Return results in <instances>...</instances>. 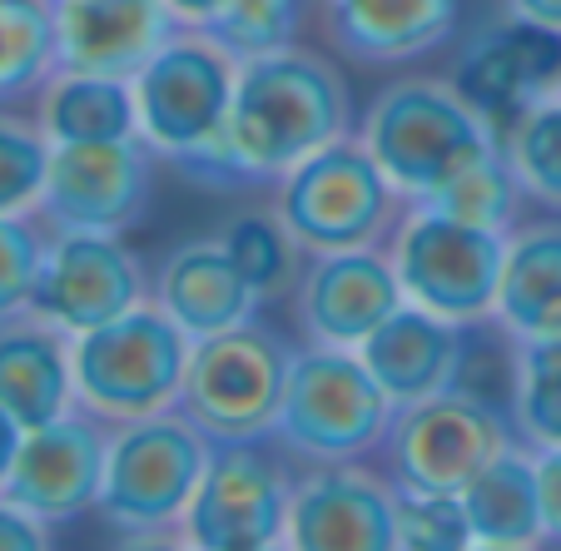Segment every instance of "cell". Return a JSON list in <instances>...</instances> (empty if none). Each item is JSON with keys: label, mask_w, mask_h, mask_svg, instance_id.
I'll list each match as a JSON object with an SVG mask.
<instances>
[{"label": "cell", "mask_w": 561, "mask_h": 551, "mask_svg": "<svg viewBox=\"0 0 561 551\" xmlns=\"http://www.w3.org/2000/svg\"><path fill=\"white\" fill-rule=\"evenodd\" d=\"M408 303L388 249H339V254H308L304 278L294 288V313L308 343L358 348L373 329Z\"/></svg>", "instance_id": "9a60e30c"}, {"label": "cell", "mask_w": 561, "mask_h": 551, "mask_svg": "<svg viewBox=\"0 0 561 551\" xmlns=\"http://www.w3.org/2000/svg\"><path fill=\"white\" fill-rule=\"evenodd\" d=\"M154 149L139 135L90 139V145H55L50 180L41 214L50 229H110L125 233L145 219L154 190Z\"/></svg>", "instance_id": "4fadbf2b"}, {"label": "cell", "mask_w": 561, "mask_h": 551, "mask_svg": "<svg viewBox=\"0 0 561 551\" xmlns=\"http://www.w3.org/2000/svg\"><path fill=\"white\" fill-rule=\"evenodd\" d=\"M164 5L174 11V21H180V25H194V31H209V25L219 21L224 11H229L233 0H164Z\"/></svg>", "instance_id": "74e56055"}, {"label": "cell", "mask_w": 561, "mask_h": 551, "mask_svg": "<svg viewBox=\"0 0 561 551\" xmlns=\"http://www.w3.org/2000/svg\"><path fill=\"white\" fill-rule=\"evenodd\" d=\"M129 85H135L139 139L180 170L219 145L239 85V55L209 31L180 25Z\"/></svg>", "instance_id": "52a82bcc"}, {"label": "cell", "mask_w": 561, "mask_h": 551, "mask_svg": "<svg viewBox=\"0 0 561 551\" xmlns=\"http://www.w3.org/2000/svg\"><path fill=\"white\" fill-rule=\"evenodd\" d=\"M298 15H304L298 0H233L229 11L209 25V35L219 45H229L239 60H254V55L294 45Z\"/></svg>", "instance_id": "1f68e13d"}, {"label": "cell", "mask_w": 561, "mask_h": 551, "mask_svg": "<svg viewBox=\"0 0 561 551\" xmlns=\"http://www.w3.org/2000/svg\"><path fill=\"white\" fill-rule=\"evenodd\" d=\"M41 129L50 145H90V139H125L139 135L135 85L115 74H80L55 70L41 85Z\"/></svg>", "instance_id": "d4e9b609"}, {"label": "cell", "mask_w": 561, "mask_h": 551, "mask_svg": "<svg viewBox=\"0 0 561 551\" xmlns=\"http://www.w3.org/2000/svg\"><path fill=\"white\" fill-rule=\"evenodd\" d=\"M423 204H437V209L453 214V219L512 233L517 229V209H522V184H517V174H512L507 154L492 149V154H482L477 164H467L453 184H443V190Z\"/></svg>", "instance_id": "f1b7e54d"}, {"label": "cell", "mask_w": 561, "mask_h": 551, "mask_svg": "<svg viewBox=\"0 0 561 551\" xmlns=\"http://www.w3.org/2000/svg\"><path fill=\"white\" fill-rule=\"evenodd\" d=\"M512 443H522L512 413L453 382L423 403L398 407L388 437H382V452H388V472L398 487L462 492Z\"/></svg>", "instance_id": "30bf717a"}, {"label": "cell", "mask_w": 561, "mask_h": 551, "mask_svg": "<svg viewBox=\"0 0 561 551\" xmlns=\"http://www.w3.org/2000/svg\"><path fill=\"white\" fill-rule=\"evenodd\" d=\"M0 407L25 433L80 407L70 368V333H60L35 313L0 323Z\"/></svg>", "instance_id": "44dd1931"}, {"label": "cell", "mask_w": 561, "mask_h": 551, "mask_svg": "<svg viewBox=\"0 0 561 551\" xmlns=\"http://www.w3.org/2000/svg\"><path fill=\"white\" fill-rule=\"evenodd\" d=\"M50 547V521L25 512L15 497L0 492V551H45Z\"/></svg>", "instance_id": "e575fe53"}, {"label": "cell", "mask_w": 561, "mask_h": 551, "mask_svg": "<svg viewBox=\"0 0 561 551\" xmlns=\"http://www.w3.org/2000/svg\"><path fill=\"white\" fill-rule=\"evenodd\" d=\"M453 80L497 119V129H507L527 105L561 90V31L507 11L462 45Z\"/></svg>", "instance_id": "e0dca14e"}, {"label": "cell", "mask_w": 561, "mask_h": 551, "mask_svg": "<svg viewBox=\"0 0 561 551\" xmlns=\"http://www.w3.org/2000/svg\"><path fill=\"white\" fill-rule=\"evenodd\" d=\"M21 437H25V427L15 423L5 407H0V487H5V478H11L15 452H21Z\"/></svg>", "instance_id": "f35d334b"}, {"label": "cell", "mask_w": 561, "mask_h": 551, "mask_svg": "<svg viewBox=\"0 0 561 551\" xmlns=\"http://www.w3.org/2000/svg\"><path fill=\"white\" fill-rule=\"evenodd\" d=\"M45 239H50V233L35 229L31 214H25V219H0V323L31 319Z\"/></svg>", "instance_id": "d6a6232c"}, {"label": "cell", "mask_w": 561, "mask_h": 551, "mask_svg": "<svg viewBox=\"0 0 561 551\" xmlns=\"http://www.w3.org/2000/svg\"><path fill=\"white\" fill-rule=\"evenodd\" d=\"M472 547L482 551H531L547 541L541 521V487H537V452L527 443H512L492 457L462 492Z\"/></svg>", "instance_id": "603a6c76"}, {"label": "cell", "mask_w": 561, "mask_h": 551, "mask_svg": "<svg viewBox=\"0 0 561 551\" xmlns=\"http://www.w3.org/2000/svg\"><path fill=\"white\" fill-rule=\"evenodd\" d=\"M219 244L259 298H294L308 254L288 233V223L278 219V209H249L239 219H229L219 229Z\"/></svg>", "instance_id": "484cf974"}, {"label": "cell", "mask_w": 561, "mask_h": 551, "mask_svg": "<svg viewBox=\"0 0 561 551\" xmlns=\"http://www.w3.org/2000/svg\"><path fill=\"white\" fill-rule=\"evenodd\" d=\"M457 25V0H329V35L363 65H398L437 50Z\"/></svg>", "instance_id": "7402d4cb"}, {"label": "cell", "mask_w": 561, "mask_h": 551, "mask_svg": "<svg viewBox=\"0 0 561 551\" xmlns=\"http://www.w3.org/2000/svg\"><path fill=\"white\" fill-rule=\"evenodd\" d=\"M497 323L512 343L561 333V219L517 223L507 233Z\"/></svg>", "instance_id": "cb8c5ba5"}, {"label": "cell", "mask_w": 561, "mask_h": 551, "mask_svg": "<svg viewBox=\"0 0 561 551\" xmlns=\"http://www.w3.org/2000/svg\"><path fill=\"white\" fill-rule=\"evenodd\" d=\"M154 303L199 343V338H209V333L233 329V323H249L264 298L233 268V259L224 254L219 239H190V244H180L164 259V268H159Z\"/></svg>", "instance_id": "ffe728a7"}, {"label": "cell", "mask_w": 561, "mask_h": 551, "mask_svg": "<svg viewBox=\"0 0 561 551\" xmlns=\"http://www.w3.org/2000/svg\"><path fill=\"white\" fill-rule=\"evenodd\" d=\"M274 209L304 254H339L392 239L408 199L368 154V145L358 135H343L278 180Z\"/></svg>", "instance_id": "8992f818"}, {"label": "cell", "mask_w": 561, "mask_h": 551, "mask_svg": "<svg viewBox=\"0 0 561 551\" xmlns=\"http://www.w3.org/2000/svg\"><path fill=\"white\" fill-rule=\"evenodd\" d=\"M392 417H398V403L373 378L358 348L308 343L304 353H294V368H288L274 443L308 467L358 462L373 447H382Z\"/></svg>", "instance_id": "3957f363"}, {"label": "cell", "mask_w": 561, "mask_h": 551, "mask_svg": "<svg viewBox=\"0 0 561 551\" xmlns=\"http://www.w3.org/2000/svg\"><path fill=\"white\" fill-rule=\"evenodd\" d=\"M512 427L531 452L561 447V372L512 368Z\"/></svg>", "instance_id": "836d02e7"}, {"label": "cell", "mask_w": 561, "mask_h": 551, "mask_svg": "<svg viewBox=\"0 0 561 551\" xmlns=\"http://www.w3.org/2000/svg\"><path fill=\"white\" fill-rule=\"evenodd\" d=\"M294 353L264 323H233L190 348L180 382V413L209 443H264L278 427Z\"/></svg>", "instance_id": "ba28073f"}, {"label": "cell", "mask_w": 561, "mask_h": 551, "mask_svg": "<svg viewBox=\"0 0 561 551\" xmlns=\"http://www.w3.org/2000/svg\"><path fill=\"white\" fill-rule=\"evenodd\" d=\"M557 100H561V90H557Z\"/></svg>", "instance_id": "60d3db41"}, {"label": "cell", "mask_w": 561, "mask_h": 551, "mask_svg": "<svg viewBox=\"0 0 561 551\" xmlns=\"http://www.w3.org/2000/svg\"><path fill=\"white\" fill-rule=\"evenodd\" d=\"M60 70L135 80L180 31L164 0H55Z\"/></svg>", "instance_id": "ac0fdd59"}, {"label": "cell", "mask_w": 561, "mask_h": 551, "mask_svg": "<svg viewBox=\"0 0 561 551\" xmlns=\"http://www.w3.org/2000/svg\"><path fill=\"white\" fill-rule=\"evenodd\" d=\"M502 154H507L527 199L561 209V100L557 95L527 105L502 129Z\"/></svg>", "instance_id": "83f0119b"}, {"label": "cell", "mask_w": 561, "mask_h": 551, "mask_svg": "<svg viewBox=\"0 0 561 551\" xmlns=\"http://www.w3.org/2000/svg\"><path fill=\"white\" fill-rule=\"evenodd\" d=\"M537 487H541V521H547V541L561 547V447L537 452Z\"/></svg>", "instance_id": "d590c367"}, {"label": "cell", "mask_w": 561, "mask_h": 551, "mask_svg": "<svg viewBox=\"0 0 561 551\" xmlns=\"http://www.w3.org/2000/svg\"><path fill=\"white\" fill-rule=\"evenodd\" d=\"M398 547L403 551H467L472 527L457 492L398 487Z\"/></svg>", "instance_id": "4dcf8cb0"}, {"label": "cell", "mask_w": 561, "mask_h": 551, "mask_svg": "<svg viewBox=\"0 0 561 551\" xmlns=\"http://www.w3.org/2000/svg\"><path fill=\"white\" fill-rule=\"evenodd\" d=\"M209 452L214 443L180 407L115 423L95 512L125 537H180Z\"/></svg>", "instance_id": "277c9868"}, {"label": "cell", "mask_w": 561, "mask_h": 551, "mask_svg": "<svg viewBox=\"0 0 561 551\" xmlns=\"http://www.w3.org/2000/svg\"><path fill=\"white\" fill-rule=\"evenodd\" d=\"M502 254H507V233L453 219L437 204H408L388 244L408 303L457 329L497 319Z\"/></svg>", "instance_id": "9c48e42d"}, {"label": "cell", "mask_w": 561, "mask_h": 551, "mask_svg": "<svg viewBox=\"0 0 561 551\" xmlns=\"http://www.w3.org/2000/svg\"><path fill=\"white\" fill-rule=\"evenodd\" d=\"M507 11L522 15V21H537V25L561 31V0H507Z\"/></svg>", "instance_id": "ab89813d"}, {"label": "cell", "mask_w": 561, "mask_h": 551, "mask_svg": "<svg viewBox=\"0 0 561 551\" xmlns=\"http://www.w3.org/2000/svg\"><path fill=\"white\" fill-rule=\"evenodd\" d=\"M105 447L110 433L100 427V417L75 407V413L55 417L45 427H31L21 437V452H15V467L0 492L15 497L25 512H35L41 521H50V527L85 517L100 502Z\"/></svg>", "instance_id": "2e32d148"}, {"label": "cell", "mask_w": 561, "mask_h": 551, "mask_svg": "<svg viewBox=\"0 0 561 551\" xmlns=\"http://www.w3.org/2000/svg\"><path fill=\"white\" fill-rule=\"evenodd\" d=\"M358 353L398 407L423 403L433 392L453 388L457 372H462V358H467L462 329L417 303H403L382 329H373L368 338L358 343Z\"/></svg>", "instance_id": "d6986e66"}, {"label": "cell", "mask_w": 561, "mask_h": 551, "mask_svg": "<svg viewBox=\"0 0 561 551\" xmlns=\"http://www.w3.org/2000/svg\"><path fill=\"white\" fill-rule=\"evenodd\" d=\"M294 478L259 443H214L180 541L194 551H274L284 547Z\"/></svg>", "instance_id": "8fae6325"}, {"label": "cell", "mask_w": 561, "mask_h": 551, "mask_svg": "<svg viewBox=\"0 0 561 551\" xmlns=\"http://www.w3.org/2000/svg\"><path fill=\"white\" fill-rule=\"evenodd\" d=\"M358 139L408 204L433 199L467 164L502 149L497 119L472 95H462L457 80H427V74L378 90Z\"/></svg>", "instance_id": "7a4b0ae2"}, {"label": "cell", "mask_w": 561, "mask_h": 551, "mask_svg": "<svg viewBox=\"0 0 561 551\" xmlns=\"http://www.w3.org/2000/svg\"><path fill=\"white\" fill-rule=\"evenodd\" d=\"M50 135L41 119H21L0 110V219L41 214L45 180H50Z\"/></svg>", "instance_id": "f546056e"}, {"label": "cell", "mask_w": 561, "mask_h": 551, "mask_svg": "<svg viewBox=\"0 0 561 551\" xmlns=\"http://www.w3.org/2000/svg\"><path fill=\"white\" fill-rule=\"evenodd\" d=\"M512 368L561 372V333H551V338H527V343H512Z\"/></svg>", "instance_id": "8d00e7d4"}, {"label": "cell", "mask_w": 561, "mask_h": 551, "mask_svg": "<svg viewBox=\"0 0 561 551\" xmlns=\"http://www.w3.org/2000/svg\"><path fill=\"white\" fill-rule=\"evenodd\" d=\"M60 70L55 0H0V100L41 90Z\"/></svg>", "instance_id": "4316f807"}, {"label": "cell", "mask_w": 561, "mask_h": 551, "mask_svg": "<svg viewBox=\"0 0 561 551\" xmlns=\"http://www.w3.org/2000/svg\"><path fill=\"white\" fill-rule=\"evenodd\" d=\"M284 547L294 551H398V482L363 462H318L288 492Z\"/></svg>", "instance_id": "5bb4252c"}, {"label": "cell", "mask_w": 561, "mask_h": 551, "mask_svg": "<svg viewBox=\"0 0 561 551\" xmlns=\"http://www.w3.org/2000/svg\"><path fill=\"white\" fill-rule=\"evenodd\" d=\"M190 348V333L149 298V303L129 308L119 319L70 338L75 398L100 423H129V417L164 413V407L180 403Z\"/></svg>", "instance_id": "5b68a950"}, {"label": "cell", "mask_w": 561, "mask_h": 551, "mask_svg": "<svg viewBox=\"0 0 561 551\" xmlns=\"http://www.w3.org/2000/svg\"><path fill=\"white\" fill-rule=\"evenodd\" d=\"M343 135H353V100L339 65L304 45H284L239 60V85L219 145L180 164V174L209 190L278 184L294 164Z\"/></svg>", "instance_id": "6da1fadb"}, {"label": "cell", "mask_w": 561, "mask_h": 551, "mask_svg": "<svg viewBox=\"0 0 561 551\" xmlns=\"http://www.w3.org/2000/svg\"><path fill=\"white\" fill-rule=\"evenodd\" d=\"M154 288L139 254L110 229H50L31 313L60 333H90L149 303Z\"/></svg>", "instance_id": "7c38bea8"}]
</instances>
